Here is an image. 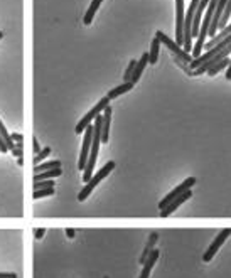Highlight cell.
Returning <instances> with one entry per match:
<instances>
[{"label":"cell","instance_id":"obj_1","mask_svg":"<svg viewBox=\"0 0 231 278\" xmlns=\"http://www.w3.org/2000/svg\"><path fill=\"white\" fill-rule=\"evenodd\" d=\"M101 120H103V117L98 115L93 122V142H91V150H90L86 167H84V171H83L84 182H88V180L93 177V169L96 164V157H98V150H100V143H101Z\"/></svg>","mask_w":231,"mask_h":278},{"label":"cell","instance_id":"obj_2","mask_svg":"<svg viewBox=\"0 0 231 278\" xmlns=\"http://www.w3.org/2000/svg\"><path fill=\"white\" fill-rule=\"evenodd\" d=\"M113 169H115V162H113V160L106 162V164L103 165V167L100 169V171L96 172V174L93 175V177H91V179L88 180V182H86V186H84L83 189H81V192H80V194H78V199H80L81 202L84 201V199H88V196L91 194V192H93V189H95V187L98 186V184L101 182V180L105 179L106 175L113 171Z\"/></svg>","mask_w":231,"mask_h":278},{"label":"cell","instance_id":"obj_3","mask_svg":"<svg viewBox=\"0 0 231 278\" xmlns=\"http://www.w3.org/2000/svg\"><path fill=\"white\" fill-rule=\"evenodd\" d=\"M110 105V98H108V96H105V98H101L98 103H96L93 108H91V110L84 115V117L80 120V122H78V125H76V128H75V132L78 135L80 134H83L84 130H86V126H90L91 123L95 122V118L98 117V115H101L103 113V110H105V108Z\"/></svg>","mask_w":231,"mask_h":278},{"label":"cell","instance_id":"obj_4","mask_svg":"<svg viewBox=\"0 0 231 278\" xmlns=\"http://www.w3.org/2000/svg\"><path fill=\"white\" fill-rule=\"evenodd\" d=\"M155 38H159V41L162 42V44H166V46H167V49L171 51L172 54H175V56H177L182 63H189V64L192 63V59H194V58L191 56V54H189V52H186V51H184V47L179 46L177 42L172 41L171 38H167V35L164 34L162 31H157Z\"/></svg>","mask_w":231,"mask_h":278},{"label":"cell","instance_id":"obj_5","mask_svg":"<svg viewBox=\"0 0 231 278\" xmlns=\"http://www.w3.org/2000/svg\"><path fill=\"white\" fill-rule=\"evenodd\" d=\"M184 0H175V42L184 44Z\"/></svg>","mask_w":231,"mask_h":278},{"label":"cell","instance_id":"obj_6","mask_svg":"<svg viewBox=\"0 0 231 278\" xmlns=\"http://www.w3.org/2000/svg\"><path fill=\"white\" fill-rule=\"evenodd\" d=\"M84 138H83V147H81V154H80V162H78V169L80 171H84L90 157V150H91V142H93V123L90 126H86V130L83 132Z\"/></svg>","mask_w":231,"mask_h":278},{"label":"cell","instance_id":"obj_7","mask_svg":"<svg viewBox=\"0 0 231 278\" xmlns=\"http://www.w3.org/2000/svg\"><path fill=\"white\" fill-rule=\"evenodd\" d=\"M194 184H196V177H187V179L184 180V182H182V184H179V186L175 187V189L172 191V192H169V194L162 199V201L159 202V208H161V209H164V208L167 206L169 202H171V201H174L175 197H179L181 194H184L186 191L192 189V186H194Z\"/></svg>","mask_w":231,"mask_h":278},{"label":"cell","instance_id":"obj_8","mask_svg":"<svg viewBox=\"0 0 231 278\" xmlns=\"http://www.w3.org/2000/svg\"><path fill=\"white\" fill-rule=\"evenodd\" d=\"M229 236H231V229H229V228H228V229H223V231H221L220 234H218V236L215 238V241H212V243L209 245L208 250H206L204 256H203V260H204L206 263L211 262V260L215 258V255L218 253V250H220V248L223 246V243H224V241H226Z\"/></svg>","mask_w":231,"mask_h":278},{"label":"cell","instance_id":"obj_9","mask_svg":"<svg viewBox=\"0 0 231 278\" xmlns=\"http://www.w3.org/2000/svg\"><path fill=\"white\" fill-rule=\"evenodd\" d=\"M191 196H192V191L189 189V191H186L184 194H181L179 197H175L174 201H171V202H169L166 208H164V209H161V216H162V217H167V216H171V214L174 213V211L177 209L182 202H186L187 199H189Z\"/></svg>","mask_w":231,"mask_h":278},{"label":"cell","instance_id":"obj_10","mask_svg":"<svg viewBox=\"0 0 231 278\" xmlns=\"http://www.w3.org/2000/svg\"><path fill=\"white\" fill-rule=\"evenodd\" d=\"M103 120H101V142L106 143L110 140V122H112V106L108 105L103 110Z\"/></svg>","mask_w":231,"mask_h":278},{"label":"cell","instance_id":"obj_11","mask_svg":"<svg viewBox=\"0 0 231 278\" xmlns=\"http://www.w3.org/2000/svg\"><path fill=\"white\" fill-rule=\"evenodd\" d=\"M159 250H152L150 251V255L147 256V260L144 262V270H142V273L138 278H149L150 276V271H152V267L157 263V260H159Z\"/></svg>","mask_w":231,"mask_h":278},{"label":"cell","instance_id":"obj_12","mask_svg":"<svg viewBox=\"0 0 231 278\" xmlns=\"http://www.w3.org/2000/svg\"><path fill=\"white\" fill-rule=\"evenodd\" d=\"M147 64H149V52H144L142 58L138 59L137 64H135V69H133V75H132V80H130L132 83H137L138 80H140L142 72L145 68H147Z\"/></svg>","mask_w":231,"mask_h":278},{"label":"cell","instance_id":"obj_13","mask_svg":"<svg viewBox=\"0 0 231 278\" xmlns=\"http://www.w3.org/2000/svg\"><path fill=\"white\" fill-rule=\"evenodd\" d=\"M133 84L135 83H132V81H125L123 84H120V86H117V88H113V89H110L108 91V98L110 100H115V98H118L120 95H125V93H129L130 89L133 88Z\"/></svg>","mask_w":231,"mask_h":278},{"label":"cell","instance_id":"obj_14","mask_svg":"<svg viewBox=\"0 0 231 278\" xmlns=\"http://www.w3.org/2000/svg\"><path fill=\"white\" fill-rule=\"evenodd\" d=\"M159 51H161V41H159V38H154L152 39V44H150V51H149V63L150 64L157 63V59H159Z\"/></svg>","mask_w":231,"mask_h":278},{"label":"cell","instance_id":"obj_15","mask_svg":"<svg viewBox=\"0 0 231 278\" xmlns=\"http://www.w3.org/2000/svg\"><path fill=\"white\" fill-rule=\"evenodd\" d=\"M63 174L61 167L58 169H51V171H44V172H39V174H34V182L35 180H44V179H54V177H59Z\"/></svg>","mask_w":231,"mask_h":278},{"label":"cell","instance_id":"obj_16","mask_svg":"<svg viewBox=\"0 0 231 278\" xmlns=\"http://www.w3.org/2000/svg\"><path fill=\"white\" fill-rule=\"evenodd\" d=\"M229 17H231V0H228L226 5H224V10H223V15L220 19V24H218V31L223 27H226V24L229 22Z\"/></svg>","mask_w":231,"mask_h":278},{"label":"cell","instance_id":"obj_17","mask_svg":"<svg viewBox=\"0 0 231 278\" xmlns=\"http://www.w3.org/2000/svg\"><path fill=\"white\" fill-rule=\"evenodd\" d=\"M58 167H61V162L59 160L46 162V164H38V165H34V174H39V172H44V171H51V169H58Z\"/></svg>","mask_w":231,"mask_h":278},{"label":"cell","instance_id":"obj_18","mask_svg":"<svg viewBox=\"0 0 231 278\" xmlns=\"http://www.w3.org/2000/svg\"><path fill=\"white\" fill-rule=\"evenodd\" d=\"M0 135H2L5 143H7V149H9V150H14V149H15V142L12 140V137H10V134L7 132V128H5V125L2 123V120H0Z\"/></svg>","mask_w":231,"mask_h":278},{"label":"cell","instance_id":"obj_19","mask_svg":"<svg viewBox=\"0 0 231 278\" xmlns=\"http://www.w3.org/2000/svg\"><path fill=\"white\" fill-rule=\"evenodd\" d=\"M228 64H229V58H224L223 61H220V63H216L215 66H211V68L206 71L208 72L209 76H215V75H218L220 71H223L224 68H228Z\"/></svg>","mask_w":231,"mask_h":278},{"label":"cell","instance_id":"obj_20","mask_svg":"<svg viewBox=\"0 0 231 278\" xmlns=\"http://www.w3.org/2000/svg\"><path fill=\"white\" fill-rule=\"evenodd\" d=\"M157 243V234L154 233V234H150V238H149V243H147V246H145V250H144V253H142V256H140V263H144L145 260H147V256L150 255V251L154 250V245Z\"/></svg>","mask_w":231,"mask_h":278},{"label":"cell","instance_id":"obj_21","mask_svg":"<svg viewBox=\"0 0 231 278\" xmlns=\"http://www.w3.org/2000/svg\"><path fill=\"white\" fill-rule=\"evenodd\" d=\"M54 194V187H47V189H38L34 191L32 199H41V197H47V196H52Z\"/></svg>","mask_w":231,"mask_h":278},{"label":"cell","instance_id":"obj_22","mask_svg":"<svg viewBox=\"0 0 231 278\" xmlns=\"http://www.w3.org/2000/svg\"><path fill=\"white\" fill-rule=\"evenodd\" d=\"M47 187H54V180H52V179L35 180V182H34V191H38V189H47Z\"/></svg>","mask_w":231,"mask_h":278},{"label":"cell","instance_id":"obj_23","mask_svg":"<svg viewBox=\"0 0 231 278\" xmlns=\"http://www.w3.org/2000/svg\"><path fill=\"white\" fill-rule=\"evenodd\" d=\"M49 154H51V149H49V147L42 149L39 154H35V155H34V164H35V165H38V164H41V162L44 160L46 157L49 155Z\"/></svg>","mask_w":231,"mask_h":278},{"label":"cell","instance_id":"obj_24","mask_svg":"<svg viewBox=\"0 0 231 278\" xmlns=\"http://www.w3.org/2000/svg\"><path fill=\"white\" fill-rule=\"evenodd\" d=\"M135 64H137L135 59H132V61L129 63V68H127L125 76H123V80H125V81H130V80H132V75H133V69H135Z\"/></svg>","mask_w":231,"mask_h":278},{"label":"cell","instance_id":"obj_25","mask_svg":"<svg viewBox=\"0 0 231 278\" xmlns=\"http://www.w3.org/2000/svg\"><path fill=\"white\" fill-rule=\"evenodd\" d=\"M12 155H14V157H22V155H24L22 142H17V143H15V149L12 150Z\"/></svg>","mask_w":231,"mask_h":278},{"label":"cell","instance_id":"obj_26","mask_svg":"<svg viewBox=\"0 0 231 278\" xmlns=\"http://www.w3.org/2000/svg\"><path fill=\"white\" fill-rule=\"evenodd\" d=\"M0 278H17V275L12 271H0Z\"/></svg>","mask_w":231,"mask_h":278},{"label":"cell","instance_id":"obj_27","mask_svg":"<svg viewBox=\"0 0 231 278\" xmlns=\"http://www.w3.org/2000/svg\"><path fill=\"white\" fill-rule=\"evenodd\" d=\"M44 233H46V229L44 228H39V229H35V231H34V236L38 238V239H41L42 236H44Z\"/></svg>","mask_w":231,"mask_h":278},{"label":"cell","instance_id":"obj_28","mask_svg":"<svg viewBox=\"0 0 231 278\" xmlns=\"http://www.w3.org/2000/svg\"><path fill=\"white\" fill-rule=\"evenodd\" d=\"M10 137H12V140H14L15 143H17V142H22V140H24V137H22L21 134H10Z\"/></svg>","mask_w":231,"mask_h":278},{"label":"cell","instance_id":"obj_29","mask_svg":"<svg viewBox=\"0 0 231 278\" xmlns=\"http://www.w3.org/2000/svg\"><path fill=\"white\" fill-rule=\"evenodd\" d=\"M32 147H34V149H32V150H34V154H39L41 150H42V149L39 147V143H38V140H35V138L32 140Z\"/></svg>","mask_w":231,"mask_h":278},{"label":"cell","instance_id":"obj_30","mask_svg":"<svg viewBox=\"0 0 231 278\" xmlns=\"http://www.w3.org/2000/svg\"><path fill=\"white\" fill-rule=\"evenodd\" d=\"M226 78H228V80H231V59H229V64L226 68Z\"/></svg>","mask_w":231,"mask_h":278},{"label":"cell","instance_id":"obj_31","mask_svg":"<svg viewBox=\"0 0 231 278\" xmlns=\"http://www.w3.org/2000/svg\"><path fill=\"white\" fill-rule=\"evenodd\" d=\"M66 234H68L69 238H75V229H66Z\"/></svg>","mask_w":231,"mask_h":278},{"label":"cell","instance_id":"obj_32","mask_svg":"<svg viewBox=\"0 0 231 278\" xmlns=\"http://www.w3.org/2000/svg\"><path fill=\"white\" fill-rule=\"evenodd\" d=\"M17 164H19V165H24V157H17Z\"/></svg>","mask_w":231,"mask_h":278},{"label":"cell","instance_id":"obj_33","mask_svg":"<svg viewBox=\"0 0 231 278\" xmlns=\"http://www.w3.org/2000/svg\"><path fill=\"white\" fill-rule=\"evenodd\" d=\"M2 38H4V32H2V31H0V39H2Z\"/></svg>","mask_w":231,"mask_h":278},{"label":"cell","instance_id":"obj_34","mask_svg":"<svg viewBox=\"0 0 231 278\" xmlns=\"http://www.w3.org/2000/svg\"><path fill=\"white\" fill-rule=\"evenodd\" d=\"M98 2H100V4H101V2H103V0H98Z\"/></svg>","mask_w":231,"mask_h":278}]
</instances>
